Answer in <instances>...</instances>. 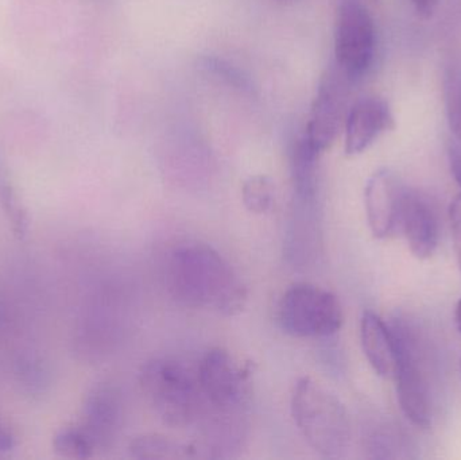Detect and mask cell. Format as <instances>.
I'll return each instance as SVG.
<instances>
[{
    "instance_id": "1",
    "label": "cell",
    "mask_w": 461,
    "mask_h": 460,
    "mask_svg": "<svg viewBox=\"0 0 461 460\" xmlns=\"http://www.w3.org/2000/svg\"><path fill=\"white\" fill-rule=\"evenodd\" d=\"M167 280L173 299L185 307L232 316L246 305V286L229 262L204 243L176 250L167 265Z\"/></svg>"
},
{
    "instance_id": "2",
    "label": "cell",
    "mask_w": 461,
    "mask_h": 460,
    "mask_svg": "<svg viewBox=\"0 0 461 460\" xmlns=\"http://www.w3.org/2000/svg\"><path fill=\"white\" fill-rule=\"evenodd\" d=\"M140 389L167 426L186 428L196 423L205 408L197 372L175 358H156L142 367Z\"/></svg>"
},
{
    "instance_id": "3",
    "label": "cell",
    "mask_w": 461,
    "mask_h": 460,
    "mask_svg": "<svg viewBox=\"0 0 461 460\" xmlns=\"http://www.w3.org/2000/svg\"><path fill=\"white\" fill-rule=\"evenodd\" d=\"M292 415L316 453L324 458L343 456L351 440V426L346 408L332 392L313 378H301L293 392Z\"/></svg>"
},
{
    "instance_id": "4",
    "label": "cell",
    "mask_w": 461,
    "mask_h": 460,
    "mask_svg": "<svg viewBox=\"0 0 461 460\" xmlns=\"http://www.w3.org/2000/svg\"><path fill=\"white\" fill-rule=\"evenodd\" d=\"M395 345V385L403 415L420 428L432 426V400L424 353L416 332L403 319L390 324Z\"/></svg>"
},
{
    "instance_id": "5",
    "label": "cell",
    "mask_w": 461,
    "mask_h": 460,
    "mask_svg": "<svg viewBox=\"0 0 461 460\" xmlns=\"http://www.w3.org/2000/svg\"><path fill=\"white\" fill-rule=\"evenodd\" d=\"M278 321L294 338H327L343 326L338 297L311 284L290 286L278 305Z\"/></svg>"
},
{
    "instance_id": "6",
    "label": "cell",
    "mask_w": 461,
    "mask_h": 460,
    "mask_svg": "<svg viewBox=\"0 0 461 460\" xmlns=\"http://www.w3.org/2000/svg\"><path fill=\"white\" fill-rule=\"evenodd\" d=\"M375 26L360 0H341L335 29V64L354 83L370 69L375 54Z\"/></svg>"
},
{
    "instance_id": "7",
    "label": "cell",
    "mask_w": 461,
    "mask_h": 460,
    "mask_svg": "<svg viewBox=\"0 0 461 460\" xmlns=\"http://www.w3.org/2000/svg\"><path fill=\"white\" fill-rule=\"evenodd\" d=\"M249 367L241 366L229 351L223 348L208 351L197 369L207 407L223 416L241 410L249 399Z\"/></svg>"
},
{
    "instance_id": "8",
    "label": "cell",
    "mask_w": 461,
    "mask_h": 460,
    "mask_svg": "<svg viewBox=\"0 0 461 460\" xmlns=\"http://www.w3.org/2000/svg\"><path fill=\"white\" fill-rule=\"evenodd\" d=\"M351 83L336 64L328 68L320 78L303 134L319 154L332 146L346 123L347 97Z\"/></svg>"
},
{
    "instance_id": "9",
    "label": "cell",
    "mask_w": 461,
    "mask_h": 460,
    "mask_svg": "<svg viewBox=\"0 0 461 460\" xmlns=\"http://www.w3.org/2000/svg\"><path fill=\"white\" fill-rule=\"evenodd\" d=\"M406 186L392 170L381 169L365 189L366 215L374 237L386 239L400 232V215Z\"/></svg>"
},
{
    "instance_id": "10",
    "label": "cell",
    "mask_w": 461,
    "mask_h": 460,
    "mask_svg": "<svg viewBox=\"0 0 461 460\" xmlns=\"http://www.w3.org/2000/svg\"><path fill=\"white\" fill-rule=\"evenodd\" d=\"M400 232L405 235L411 254L428 259L438 246V221L432 203L421 192L405 189L400 215Z\"/></svg>"
},
{
    "instance_id": "11",
    "label": "cell",
    "mask_w": 461,
    "mask_h": 460,
    "mask_svg": "<svg viewBox=\"0 0 461 460\" xmlns=\"http://www.w3.org/2000/svg\"><path fill=\"white\" fill-rule=\"evenodd\" d=\"M394 126V116L384 99L367 96L357 100L347 113L344 123L347 156H357L367 150L382 134Z\"/></svg>"
},
{
    "instance_id": "12",
    "label": "cell",
    "mask_w": 461,
    "mask_h": 460,
    "mask_svg": "<svg viewBox=\"0 0 461 460\" xmlns=\"http://www.w3.org/2000/svg\"><path fill=\"white\" fill-rule=\"evenodd\" d=\"M123 421V401L121 392L110 383L95 386L83 407L81 428L94 442L95 447L105 448L118 435Z\"/></svg>"
},
{
    "instance_id": "13",
    "label": "cell",
    "mask_w": 461,
    "mask_h": 460,
    "mask_svg": "<svg viewBox=\"0 0 461 460\" xmlns=\"http://www.w3.org/2000/svg\"><path fill=\"white\" fill-rule=\"evenodd\" d=\"M360 339L368 364L379 377L394 375L395 345L389 324L376 313L367 311L363 313L360 323Z\"/></svg>"
},
{
    "instance_id": "14",
    "label": "cell",
    "mask_w": 461,
    "mask_h": 460,
    "mask_svg": "<svg viewBox=\"0 0 461 460\" xmlns=\"http://www.w3.org/2000/svg\"><path fill=\"white\" fill-rule=\"evenodd\" d=\"M320 154L309 145L305 135L297 138L290 151L293 189L295 199L303 207H313L319 194L317 161Z\"/></svg>"
},
{
    "instance_id": "15",
    "label": "cell",
    "mask_w": 461,
    "mask_h": 460,
    "mask_svg": "<svg viewBox=\"0 0 461 460\" xmlns=\"http://www.w3.org/2000/svg\"><path fill=\"white\" fill-rule=\"evenodd\" d=\"M14 375L21 391L32 399H41L50 391V367L37 353L19 354L14 361Z\"/></svg>"
},
{
    "instance_id": "16",
    "label": "cell",
    "mask_w": 461,
    "mask_h": 460,
    "mask_svg": "<svg viewBox=\"0 0 461 460\" xmlns=\"http://www.w3.org/2000/svg\"><path fill=\"white\" fill-rule=\"evenodd\" d=\"M130 454L137 459L196 458V447L158 434H146L130 443Z\"/></svg>"
},
{
    "instance_id": "17",
    "label": "cell",
    "mask_w": 461,
    "mask_h": 460,
    "mask_svg": "<svg viewBox=\"0 0 461 460\" xmlns=\"http://www.w3.org/2000/svg\"><path fill=\"white\" fill-rule=\"evenodd\" d=\"M276 188L273 178L265 175L252 176L244 181L241 199L249 212L262 215L268 212L276 203Z\"/></svg>"
},
{
    "instance_id": "18",
    "label": "cell",
    "mask_w": 461,
    "mask_h": 460,
    "mask_svg": "<svg viewBox=\"0 0 461 460\" xmlns=\"http://www.w3.org/2000/svg\"><path fill=\"white\" fill-rule=\"evenodd\" d=\"M53 448L59 455L69 459H86L94 455L96 447L81 427L57 432Z\"/></svg>"
},
{
    "instance_id": "19",
    "label": "cell",
    "mask_w": 461,
    "mask_h": 460,
    "mask_svg": "<svg viewBox=\"0 0 461 460\" xmlns=\"http://www.w3.org/2000/svg\"><path fill=\"white\" fill-rule=\"evenodd\" d=\"M444 95L449 129L461 145V68L451 67L447 70Z\"/></svg>"
},
{
    "instance_id": "20",
    "label": "cell",
    "mask_w": 461,
    "mask_h": 460,
    "mask_svg": "<svg viewBox=\"0 0 461 460\" xmlns=\"http://www.w3.org/2000/svg\"><path fill=\"white\" fill-rule=\"evenodd\" d=\"M0 200H2V207L7 216V221H10L14 235L18 239H24L29 232V216H27L26 208L22 204L13 186L7 185V184L2 185Z\"/></svg>"
},
{
    "instance_id": "21",
    "label": "cell",
    "mask_w": 461,
    "mask_h": 460,
    "mask_svg": "<svg viewBox=\"0 0 461 460\" xmlns=\"http://www.w3.org/2000/svg\"><path fill=\"white\" fill-rule=\"evenodd\" d=\"M203 68L211 75L218 76L219 78L233 86V88L240 89L243 92H251V81L247 76L243 75L238 68L232 67L229 62L223 59H215V57H205L202 59Z\"/></svg>"
},
{
    "instance_id": "22",
    "label": "cell",
    "mask_w": 461,
    "mask_h": 460,
    "mask_svg": "<svg viewBox=\"0 0 461 460\" xmlns=\"http://www.w3.org/2000/svg\"><path fill=\"white\" fill-rule=\"evenodd\" d=\"M449 221H451L455 254H456L457 265L461 270V194L452 200L451 207H449Z\"/></svg>"
},
{
    "instance_id": "23",
    "label": "cell",
    "mask_w": 461,
    "mask_h": 460,
    "mask_svg": "<svg viewBox=\"0 0 461 460\" xmlns=\"http://www.w3.org/2000/svg\"><path fill=\"white\" fill-rule=\"evenodd\" d=\"M449 164H451L452 175L461 186V145L454 143L449 148Z\"/></svg>"
},
{
    "instance_id": "24",
    "label": "cell",
    "mask_w": 461,
    "mask_h": 460,
    "mask_svg": "<svg viewBox=\"0 0 461 460\" xmlns=\"http://www.w3.org/2000/svg\"><path fill=\"white\" fill-rule=\"evenodd\" d=\"M417 14L422 18H430L438 8V0H411Z\"/></svg>"
},
{
    "instance_id": "25",
    "label": "cell",
    "mask_w": 461,
    "mask_h": 460,
    "mask_svg": "<svg viewBox=\"0 0 461 460\" xmlns=\"http://www.w3.org/2000/svg\"><path fill=\"white\" fill-rule=\"evenodd\" d=\"M15 447V437L10 429L0 421V453H8Z\"/></svg>"
},
{
    "instance_id": "26",
    "label": "cell",
    "mask_w": 461,
    "mask_h": 460,
    "mask_svg": "<svg viewBox=\"0 0 461 460\" xmlns=\"http://www.w3.org/2000/svg\"><path fill=\"white\" fill-rule=\"evenodd\" d=\"M10 316H8V310L3 302H0V329H5L7 326Z\"/></svg>"
},
{
    "instance_id": "27",
    "label": "cell",
    "mask_w": 461,
    "mask_h": 460,
    "mask_svg": "<svg viewBox=\"0 0 461 460\" xmlns=\"http://www.w3.org/2000/svg\"><path fill=\"white\" fill-rule=\"evenodd\" d=\"M455 319H456L457 329H459L461 334V299L460 302H457L456 312H455Z\"/></svg>"
},
{
    "instance_id": "28",
    "label": "cell",
    "mask_w": 461,
    "mask_h": 460,
    "mask_svg": "<svg viewBox=\"0 0 461 460\" xmlns=\"http://www.w3.org/2000/svg\"><path fill=\"white\" fill-rule=\"evenodd\" d=\"M278 2L289 3V2H294V0H278Z\"/></svg>"
},
{
    "instance_id": "29",
    "label": "cell",
    "mask_w": 461,
    "mask_h": 460,
    "mask_svg": "<svg viewBox=\"0 0 461 460\" xmlns=\"http://www.w3.org/2000/svg\"><path fill=\"white\" fill-rule=\"evenodd\" d=\"M367 2H375V0H367Z\"/></svg>"
},
{
    "instance_id": "30",
    "label": "cell",
    "mask_w": 461,
    "mask_h": 460,
    "mask_svg": "<svg viewBox=\"0 0 461 460\" xmlns=\"http://www.w3.org/2000/svg\"><path fill=\"white\" fill-rule=\"evenodd\" d=\"M460 369H461V359H460Z\"/></svg>"
}]
</instances>
